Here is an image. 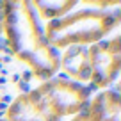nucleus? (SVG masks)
Listing matches in <instances>:
<instances>
[{"mask_svg": "<svg viewBox=\"0 0 121 121\" xmlns=\"http://www.w3.org/2000/svg\"><path fill=\"white\" fill-rule=\"evenodd\" d=\"M117 23L119 20L105 9H75L62 18L46 22L43 29L48 43L59 50L71 45H95L116 29Z\"/></svg>", "mask_w": 121, "mask_h": 121, "instance_id": "obj_1", "label": "nucleus"}, {"mask_svg": "<svg viewBox=\"0 0 121 121\" xmlns=\"http://www.w3.org/2000/svg\"><path fill=\"white\" fill-rule=\"evenodd\" d=\"M59 68H62L66 75L71 80L80 84H87L91 78V66H89V55H87V46L71 45L64 48L60 53Z\"/></svg>", "mask_w": 121, "mask_h": 121, "instance_id": "obj_2", "label": "nucleus"}, {"mask_svg": "<svg viewBox=\"0 0 121 121\" xmlns=\"http://www.w3.org/2000/svg\"><path fill=\"white\" fill-rule=\"evenodd\" d=\"M32 5H34L36 13H38L39 20H46V22H50V20H57V18H62V16L69 14L71 11H75V7H78V2H75V0H52V2H45V0H36V2H32Z\"/></svg>", "mask_w": 121, "mask_h": 121, "instance_id": "obj_3", "label": "nucleus"}, {"mask_svg": "<svg viewBox=\"0 0 121 121\" xmlns=\"http://www.w3.org/2000/svg\"><path fill=\"white\" fill-rule=\"evenodd\" d=\"M16 87H18V91L22 93V95H29L30 91H32V86H30V82H23V80L16 82Z\"/></svg>", "mask_w": 121, "mask_h": 121, "instance_id": "obj_4", "label": "nucleus"}, {"mask_svg": "<svg viewBox=\"0 0 121 121\" xmlns=\"http://www.w3.org/2000/svg\"><path fill=\"white\" fill-rule=\"evenodd\" d=\"M32 78H34L32 69H25V71L20 73V80H23V82H32Z\"/></svg>", "mask_w": 121, "mask_h": 121, "instance_id": "obj_5", "label": "nucleus"}, {"mask_svg": "<svg viewBox=\"0 0 121 121\" xmlns=\"http://www.w3.org/2000/svg\"><path fill=\"white\" fill-rule=\"evenodd\" d=\"M2 25H4V2L0 0V36H2Z\"/></svg>", "mask_w": 121, "mask_h": 121, "instance_id": "obj_6", "label": "nucleus"}, {"mask_svg": "<svg viewBox=\"0 0 121 121\" xmlns=\"http://www.w3.org/2000/svg\"><path fill=\"white\" fill-rule=\"evenodd\" d=\"M0 102L7 105V103H13V98H11L9 95H2V96H0Z\"/></svg>", "mask_w": 121, "mask_h": 121, "instance_id": "obj_7", "label": "nucleus"}, {"mask_svg": "<svg viewBox=\"0 0 121 121\" xmlns=\"http://www.w3.org/2000/svg\"><path fill=\"white\" fill-rule=\"evenodd\" d=\"M5 46H7V39H5L4 36H0V52H4Z\"/></svg>", "mask_w": 121, "mask_h": 121, "instance_id": "obj_8", "label": "nucleus"}, {"mask_svg": "<svg viewBox=\"0 0 121 121\" xmlns=\"http://www.w3.org/2000/svg\"><path fill=\"white\" fill-rule=\"evenodd\" d=\"M7 107H9V105H5V103L0 102V112H4V114H5V112H7Z\"/></svg>", "mask_w": 121, "mask_h": 121, "instance_id": "obj_9", "label": "nucleus"}, {"mask_svg": "<svg viewBox=\"0 0 121 121\" xmlns=\"http://www.w3.org/2000/svg\"><path fill=\"white\" fill-rule=\"evenodd\" d=\"M13 82H20V73H14V75H13Z\"/></svg>", "mask_w": 121, "mask_h": 121, "instance_id": "obj_10", "label": "nucleus"}, {"mask_svg": "<svg viewBox=\"0 0 121 121\" xmlns=\"http://www.w3.org/2000/svg\"><path fill=\"white\" fill-rule=\"evenodd\" d=\"M5 84H7V78H5V77H0V87L5 86Z\"/></svg>", "mask_w": 121, "mask_h": 121, "instance_id": "obj_11", "label": "nucleus"}]
</instances>
